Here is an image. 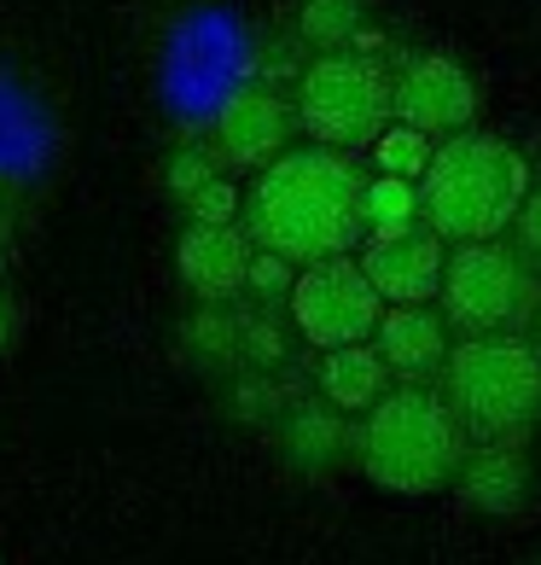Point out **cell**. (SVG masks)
Masks as SVG:
<instances>
[{"label": "cell", "mask_w": 541, "mask_h": 565, "mask_svg": "<svg viewBox=\"0 0 541 565\" xmlns=\"http://www.w3.org/2000/svg\"><path fill=\"white\" fill-rule=\"evenodd\" d=\"M291 316H297V332L315 350H338V344H361L367 332H379L385 298L367 280V268L338 250V257L303 263L297 286H291Z\"/></svg>", "instance_id": "cell-7"}, {"label": "cell", "mask_w": 541, "mask_h": 565, "mask_svg": "<svg viewBox=\"0 0 541 565\" xmlns=\"http://www.w3.org/2000/svg\"><path fill=\"white\" fill-rule=\"evenodd\" d=\"M397 111V82L356 53H321L297 82V122L321 146H372Z\"/></svg>", "instance_id": "cell-5"}, {"label": "cell", "mask_w": 541, "mask_h": 565, "mask_svg": "<svg viewBox=\"0 0 541 565\" xmlns=\"http://www.w3.org/2000/svg\"><path fill=\"white\" fill-rule=\"evenodd\" d=\"M372 152H379V170L385 175H425L431 170V135L425 129H413V122H402V129H385L379 140H372Z\"/></svg>", "instance_id": "cell-18"}, {"label": "cell", "mask_w": 541, "mask_h": 565, "mask_svg": "<svg viewBox=\"0 0 541 565\" xmlns=\"http://www.w3.org/2000/svg\"><path fill=\"white\" fill-rule=\"evenodd\" d=\"M477 111V82L443 53H425L397 76V117L425 135H461Z\"/></svg>", "instance_id": "cell-8"}, {"label": "cell", "mask_w": 541, "mask_h": 565, "mask_svg": "<svg viewBox=\"0 0 541 565\" xmlns=\"http://www.w3.org/2000/svg\"><path fill=\"white\" fill-rule=\"evenodd\" d=\"M524 186H530V170L507 140L461 135V140H443L431 152L420 204H425V222L436 234L466 245V239L501 234V227L524 211Z\"/></svg>", "instance_id": "cell-3"}, {"label": "cell", "mask_w": 541, "mask_h": 565, "mask_svg": "<svg viewBox=\"0 0 541 565\" xmlns=\"http://www.w3.org/2000/svg\"><path fill=\"white\" fill-rule=\"evenodd\" d=\"M344 408H291L285 414V455L297 460V467L321 472L332 460L344 455Z\"/></svg>", "instance_id": "cell-15"}, {"label": "cell", "mask_w": 541, "mask_h": 565, "mask_svg": "<svg viewBox=\"0 0 541 565\" xmlns=\"http://www.w3.org/2000/svg\"><path fill=\"white\" fill-rule=\"evenodd\" d=\"M245 286L257 291V298H285L291 286V257H280V250H262V257H251V275H245Z\"/></svg>", "instance_id": "cell-22"}, {"label": "cell", "mask_w": 541, "mask_h": 565, "mask_svg": "<svg viewBox=\"0 0 541 565\" xmlns=\"http://www.w3.org/2000/svg\"><path fill=\"white\" fill-rule=\"evenodd\" d=\"M379 350H385L390 373H402V380H431L436 367H448V332H443V321H436L431 309H420V303L385 309Z\"/></svg>", "instance_id": "cell-12"}, {"label": "cell", "mask_w": 541, "mask_h": 565, "mask_svg": "<svg viewBox=\"0 0 541 565\" xmlns=\"http://www.w3.org/2000/svg\"><path fill=\"white\" fill-rule=\"evenodd\" d=\"M448 408L472 444H518L541 420V350L507 332H472L448 350Z\"/></svg>", "instance_id": "cell-4"}, {"label": "cell", "mask_w": 541, "mask_h": 565, "mask_svg": "<svg viewBox=\"0 0 541 565\" xmlns=\"http://www.w3.org/2000/svg\"><path fill=\"white\" fill-rule=\"evenodd\" d=\"M413 211H425V204L402 175H379L367 186V234H402L413 227Z\"/></svg>", "instance_id": "cell-17"}, {"label": "cell", "mask_w": 541, "mask_h": 565, "mask_svg": "<svg viewBox=\"0 0 541 565\" xmlns=\"http://www.w3.org/2000/svg\"><path fill=\"white\" fill-rule=\"evenodd\" d=\"M186 211H193V222H234L239 211V193H234V181H204L193 199H186Z\"/></svg>", "instance_id": "cell-20"}, {"label": "cell", "mask_w": 541, "mask_h": 565, "mask_svg": "<svg viewBox=\"0 0 541 565\" xmlns=\"http://www.w3.org/2000/svg\"><path fill=\"white\" fill-rule=\"evenodd\" d=\"M291 140V106L268 88H239L227 94V106L216 117V152L234 170H262L274 163Z\"/></svg>", "instance_id": "cell-9"}, {"label": "cell", "mask_w": 541, "mask_h": 565, "mask_svg": "<svg viewBox=\"0 0 541 565\" xmlns=\"http://www.w3.org/2000/svg\"><path fill=\"white\" fill-rule=\"evenodd\" d=\"M204 181H216V158L210 152H175L170 158V193L186 204Z\"/></svg>", "instance_id": "cell-21"}, {"label": "cell", "mask_w": 541, "mask_h": 565, "mask_svg": "<svg viewBox=\"0 0 541 565\" xmlns=\"http://www.w3.org/2000/svg\"><path fill=\"white\" fill-rule=\"evenodd\" d=\"M518 250L541 268V186L524 199V211H518Z\"/></svg>", "instance_id": "cell-23"}, {"label": "cell", "mask_w": 541, "mask_h": 565, "mask_svg": "<svg viewBox=\"0 0 541 565\" xmlns=\"http://www.w3.org/2000/svg\"><path fill=\"white\" fill-rule=\"evenodd\" d=\"M367 280L379 286V298L390 303H425L431 291H443V234H413V227H402V234H372L367 245Z\"/></svg>", "instance_id": "cell-10"}, {"label": "cell", "mask_w": 541, "mask_h": 565, "mask_svg": "<svg viewBox=\"0 0 541 565\" xmlns=\"http://www.w3.org/2000/svg\"><path fill=\"white\" fill-rule=\"evenodd\" d=\"M7 344H12V303L0 298V350H7Z\"/></svg>", "instance_id": "cell-24"}, {"label": "cell", "mask_w": 541, "mask_h": 565, "mask_svg": "<svg viewBox=\"0 0 541 565\" xmlns=\"http://www.w3.org/2000/svg\"><path fill=\"white\" fill-rule=\"evenodd\" d=\"M385 350H367L361 344H338V350H326L321 355V391H326V403L332 408H344V414H361L372 408L385 396Z\"/></svg>", "instance_id": "cell-13"}, {"label": "cell", "mask_w": 541, "mask_h": 565, "mask_svg": "<svg viewBox=\"0 0 541 565\" xmlns=\"http://www.w3.org/2000/svg\"><path fill=\"white\" fill-rule=\"evenodd\" d=\"M361 467L372 484L397 495H431L466 467V426L448 396L425 391L420 380L372 403L361 426Z\"/></svg>", "instance_id": "cell-2"}, {"label": "cell", "mask_w": 541, "mask_h": 565, "mask_svg": "<svg viewBox=\"0 0 541 565\" xmlns=\"http://www.w3.org/2000/svg\"><path fill=\"white\" fill-rule=\"evenodd\" d=\"M175 263H181V280L204 303H227L245 286V275H251V239L234 222H193L181 234Z\"/></svg>", "instance_id": "cell-11"}, {"label": "cell", "mask_w": 541, "mask_h": 565, "mask_svg": "<svg viewBox=\"0 0 541 565\" xmlns=\"http://www.w3.org/2000/svg\"><path fill=\"white\" fill-rule=\"evenodd\" d=\"M239 332H245V321L221 316V309H204V316L193 321V344L204 355H239Z\"/></svg>", "instance_id": "cell-19"}, {"label": "cell", "mask_w": 541, "mask_h": 565, "mask_svg": "<svg viewBox=\"0 0 541 565\" xmlns=\"http://www.w3.org/2000/svg\"><path fill=\"white\" fill-rule=\"evenodd\" d=\"M461 490L484 513H512L530 490L524 455H512V444H477V455L461 467Z\"/></svg>", "instance_id": "cell-14"}, {"label": "cell", "mask_w": 541, "mask_h": 565, "mask_svg": "<svg viewBox=\"0 0 541 565\" xmlns=\"http://www.w3.org/2000/svg\"><path fill=\"white\" fill-rule=\"evenodd\" d=\"M245 222L262 250H280L291 263L338 257L367 234V181L344 146H297L262 163Z\"/></svg>", "instance_id": "cell-1"}, {"label": "cell", "mask_w": 541, "mask_h": 565, "mask_svg": "<svg viewBox=\"0 0 541 565\" xmlns=\"http://www.w3.org/2000/svg\"><path fill=\"white\" fill-rule=\"evenodd\" d=\"M303 41H315V47L338 53L356 41L361 30V0H303V18H297Z\"/></svg>", "instance_id": "cell-16"}, {"label": "cell", "mask_w": 541, "mask_h": 565, "mask_svg": "<svg viewBox=\"0 0 541 565\" xmlns=\"http://www.w3.org/2000/svg\"><path fill=\"white\" fill-rule=\"evenodd\" d=\"M530 327H541V303H535V316H530Z\"/></svg>", "instance_id": "cell-25"}, {"label": "cell", "mask_w": 541, "mask_h": 565, "mask_svg": "<svg viewBox=\"0 0 541 565\" xmlns=\"http://www.w3.org/2000/svg\"><path fill=\"white\" fill-rule=\"evenodd\" d=\"M530 257L495 245V239H466L443 268V303L448 316L472 327V332H507V327H530L541 291L530 280Z\"/></svg>", "instance_id": "cell-6"}]
</instances>
